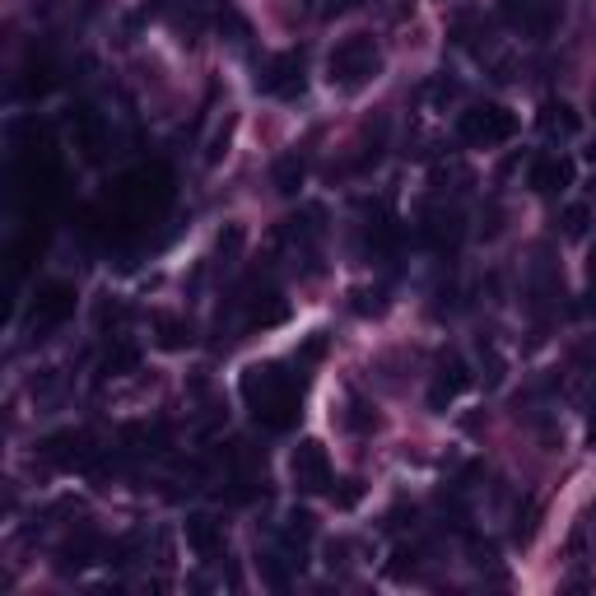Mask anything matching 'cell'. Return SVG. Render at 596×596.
Here are the masks:
<instances>
[{
  "instance_id": "1",
  "label": "cell",
  "mask_w": 596,
  "mask_h": 596,
  "mask_svg": "<svg viewBox=\"0 0 596 596\" xmlns=\"http://www.w3.org/2000/svg\"><path fill=\"white\" fill-rule=\"evenodd\" d=\"M243 401L252 406L257 424L271 434H285L298 424V382L280 364H252L243 373Z\"/></svg>"
},
{
  "instance_id": "2",
  "label": "cell",
  "mask_w": 596,
  "mask_h": 596,
  "mask_svg": "<svg viewBox=\"0 0 596 596\" xmlns=\"http://www.w3.org/2000/svg\"><path fill=\"white\" fill-rule=\"evenodd\" d=\"M378 70H382V56L368 33H354V38L336 42V52L326 56V80L336 89H345V94L364 89L368 80H378Z\"/></svg>"
},
{
  "instance_id": "3",
  "label": "cell",
  "mask_w": 596,
  "mask_h": 596,
  "mask_svg": "<svg viewBox=\"0 0 596 596\" xmlns=\"http://www.w3.org/2000/svg\"><path fill=\"white\" fill-rule=\"evenodd\" d=\"M457 136L471 149H494L517 136V117L503 103H475L457 117Z\"/></svg>"
},
{
  "instance_id": "4",
  "label": "cell",
  "mask_w": 596,
  "mask_h": 596,
  "mask_svg": "<svg viewBox=\"0 0 596 596\" xmlns=\"http://www.w3.org/2000/svg\"><path fill=\"white\" fill-rule=\"evenodd\" d=\"M499 14L527 38H550L559 24V0H499Z\"/></svg>"
},
{
  "instance_id": "5",
  "label": "cell",
  "mask_w": 596,
  "mask_h": 596,
  "mask_svg": "<svg viewBox=\"0 0 596 596\" xmlns=\"http://www.w3.org/2000/svg\"><path fill=\"white\" fill-rule=\"evenodd\" d=\"M257 89L271 98H303L308 89V75H303V52H280L271 56L257 75Z\"/></svg>"
},
{
  "instance_id": "6",
  "label": "cell",
  "mask_w": 596,
  "mask_h": 596,
  "mask_svg": "<svg viewBox=\"0 0 596 596\" xmlns=\"http://www.w3.org/2000/svg\"><path fill=\"white\" fill-rule=\"evenodd\" d=\"M289 471H294V485L303 494H322L331 485V457H326V447L317 438H303L294 447V457H289Z\"/></svg>"
},
{
  "instance_id": "7",
  "label": "cell",
  "mask_w": 596,
  "mask_h": 596,
  "mask_svg": "<svg viewBox=\"0 0 596 596\" xmlns=\"http://www.w3.org/2000/svg\"><path fill=\"white\" fill-rule=\"evenodd\" d=\"M573 159H564V154H541V159L531 163V173H527V182H531V191L536 196H559V191H569L573 187Z\"/></svg>"
},
{
  "instance_id": "8",
  "label": "cell",
  "mask_w": 596,
  "mask_h": 596,
  "mask_svg": "<svg viewBox=\"0 0 596 596\" xmlns=\"http://www.w3.org/2000/svg\"><path fill=\"white\" fill-rule=\"evenodd\" d=\"M471 387V368L461 364L457 354H447L443 364H438V378H434V387H429V406L434 410H443L447 401H457L461 392Z\"/></svg>"
},
{
  "instance_id": "9",
  "label": "cell",
  "mask_w": 596,
  "mask_h": 596,
  "mask_svg": "<svg viewBox=\"0 0 596 596\" xmlns=\"http://www.w3.org/2000/svg\"><path fill=\"white\" fill-rule=\"evenodd\" d=\"M75 308V289L70 285H47L38 294V303H33V322H38V331H47V326H56V322H66V312Z\"/></svg>"
},
{
  "instance_id": "10",
  "label": "cell",
  "mask_w": 596,
  "mask_h": 596,
  "mask_svg": "<svg viewBox=\"0 0 596 596\" xmlns=\"http://www.w3.org/2000/svg\"><path fill=\"white\" fill-rule=\"evenodd\" d=\"M182 531H187V545H191V555H196V559H215L219 550H224V531H219L215 517L191 513Z\"/></svg>"
},
{
  "instance_id": "11",
  "label": "cell",
  "mask_w": 596,
  "mask_h": 596,
  "mask_svg": "<svg viewBox=\"0 0 596 596\" xmlns=\"http://www.w3.org/2000/svg\"><path fill=\"white\" fill-rule=\"evenodd\" d=\"M461 233H466V224H461L457 210H438V215H429V224H424V243L434 247V252H457Z\"/></svg>"
},
{
  "instance_id": "12",
  "label": "cell",
  "mask_w": 596,
  "mask_h": 596,
  "mask_svg": "<svg viewBox=\"0 0 596 596\" xmlns=\"http://www.w3.org/2000/svg\"><path fill=\"white\" fill-rule=\"evenodd\" d=\"M541 126L550 131V136H578V131H583V117H578L564 98H550V103L541 108Z\"/></svg>"
},
{
  "instance_id": "13",
  "label": "cell",
  "mask_w": 596,
  "mask_h": 596,
  "mask_svg": "<svg viewBox=\"0 0 596 596\" xmlns=\"http://www.w3.org/2000/svg\"><path fill=\"white\" fill-rule=\"evenodd\" d=\"M154 340H159V350H187V345H191V326L182 322V317L159 312V317H154Z\"/></svg>"
},
{
  "instance_id": "14",
  "label": "cell",
  "mask_w": 596,
  "mask_h": 596,
  "mask_svg": "<svg viewBox=\"0 0 596 596\" xmlns=\"http://www.w3.org/2000/svg\"><path fill=\"white\" fill-rule=\"evenodd\" d=\"M289 317V303L280 294H266V298H257V303H252V312H247V326H252V331H266V326H280Z\"/></svg>"
},
{
  "instance_id": "15",
  "label": "cell",
  "mask_w": 596,
  "mask_h": 596,
  "mask_svg": "<svg viewBox=\"0 0 596 596\" xmlns=\"http://www.w3.org/2000/svg\"><path fill=\"white\" fill-rule=\"evenodd\" d=\"M275 187H280V196H294L303 187V159L298 154H285V159L275 163Z\"/></svg>"
},
{
  "instance_id": "16",
  "label": "cell",
  "mask_w": 596,
  "mask_h": 596,
  "mask_svg": "<svg viewBox=\"0 0 596 596\" xmlns=\"http://www.w3.org/2000/svg\"><path fill=\"white\" fill-rule=\"evenodd\" d=\"M89 555H94V536H80V541H70L61 545V569H84L89 564Z\"/></svg>"
},
{
  "instance_id": "17",
  "label": "cell",
  "mask_w": 596,
  "mask_h": 596,
  "mask_svg": "<svg viewBox=\"0 0 596 596\" xmlns=\"http://www.w3.org/2000/svg\"><path fill=\"white\" fill-rule=\"evenodd\" d=\"M564 233H569V238H583L587 233V205H569V210H564Z\"/></svg>"
},
{
  "instance_id": "18",
  "label": "cell",
  "mask_w": 596,
  "mask_h": 596,
  "mask_svg": "<svg viewBox=\"0 0 596 596\" xmlns=\"http://www.w3.org/2000/svg\"><path fill=\"white\" fill-rule=\"evenodd\" d=\"M331 499H336V508H354V503L364 499V480H345V489L331 494Z\"/></svg>"
},
{
  "instance_id": "19",
  "label": "cell",
  "mask_w": 596,
  "mask_h": 596,
  "mask_svg": "<svg viewBox=\"0 0 596 596\" xmlns=\"http://www.w3.org/2000/svg\"><path fill=\"white\" fill-rule=\"evenodd\" d=\"M587 271H592V280H596V243H592V261H587Z\"/></svg>"
},
{
  "instance_id": "20",
  "label": "cell",
  "mask_w": 596,
  "mask_h": 596,
  "mask_svg": "<svg viewBox=\"0 0 596 596\" xmlns=\"http://www.w3.org/2000/svg\"><path fill=\"white\" fill-rule=\"evenodd\" d=\"M592 108H596V94H592Z\"/></svg>"
}]
</instances>
